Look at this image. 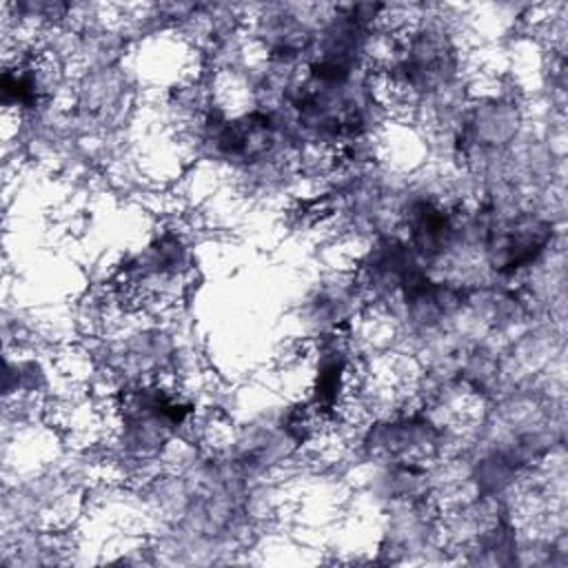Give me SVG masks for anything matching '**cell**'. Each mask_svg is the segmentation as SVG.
<instances>
[{
    "instance_id": "cell-1",
    "label": "cell",
    "mask_w": 568,
    "mask_h": 568,
    "mask_svg": "<svg viewBox=\"0 0 568 568\" xmlns=\"http://www.w3.org/2000/svg\"><path fill=\"white\" fill-rule=\"evenodd\" d=\"M550 233L552 231L546 222L532 217H519L501 224L493 231L488 244L490 264L501 273H510L535 262V257L546 248Z\"/></svg>"
},
{
    "instance_id": "cell-2",
    "label": "cell",
    "mask_w": 568,
    "mask_h": 568,
    "mask_svg": "<svg viewBox=\"0 0 568 568\" xmlns=\"http://www.w3.org/2000/svg\"><path fill=\"white\" fill-rule=\"evenodd\" d=\"M273 142V122L264 113H251L224 124L217 133V146L233 158H257Z\"/></svg>"
},
{
    "instance_id": "cell-3",
    "label": "cell",
    "mask_w": 568,
    "mask_h": 568,
    "mask_svg": "<svg viewBox=\"0 0 568 568\" xmlns=\"http://www.w3.org/2000/svg\"><path fill=\"white\" fill-rule=\"evenodd\" d=\"M410 233L413 242L426 255H437L450 237V222L437 206L422 202L410 213Z\"/></svg>"
}]
</instances>
